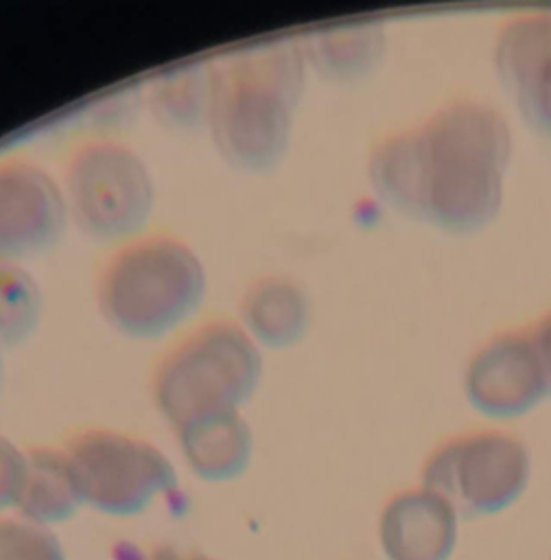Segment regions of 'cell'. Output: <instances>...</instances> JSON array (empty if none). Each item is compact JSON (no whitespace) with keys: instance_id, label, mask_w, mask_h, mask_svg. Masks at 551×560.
I'll list each match as a JSON object with an SVG mask.
<instances>
[{"instance_id":"6da1fadb","label":"cell","mask_w":551,"mask_h":560,"mask_svg":"<svg viewBox=\"0 0 551 560\" xmlns=\"http://www.w3.org/2000/svg\"><path fill=\"white\" fill-rule=\"evenodd\" d=\"M509 158L512 131L503 114L466 96L383 136L367 155V179L398 214L466 234L499 214Z\"/></svg>"},{"instance_id":"7a4b0ae2","label":"cell","mask_w":551,"mask_h":560,"mask_svg":"<svg viewBox=\"0 0 551 560\" xmlns=\"http://www.w3.org/2000/svg\"><path fill=\"white\" fill-rule=\"evenodd\" d=\"M306 61L295 44L243 52L212 68L208 127L219 155L249 173L276 168L291 144Z\"/></svg>"},{"instance_id":"3957f363","label":"cell","mask_w":551,"mask_h":560,"mask_svg":"<svg viewBox=\"0 0 551 560\" xmlns=\"http://www.w3.org/2000/svg\"><path fill=\"white\" fill-rule=\"evenodd\" d=\"M206 269L195 249L173 234L125 241L101 267L96 304L125 337L157 339L188 319L206 295Z\"/></svg>"},{"instance_id":"277c9868","label":"cell","mask_w":551,"mask_h":560,"mask_svg":"<svg viewBox=\"0 0 551 560\" xmlns=\"http://www.w3.org/2000/svg\"><path fill=\"white\" fill-rule=\"evenodd\" d=\"M262 378V354L232 319H212L181 337L157 363L151 392L173 429L212 411H241Z\"/></svg>"},{"instance_id":"5b68a950","label":"cell","mask_w":551,"mask_h":560,"mask_svg":"<svg viewBox=\"0 0 551 560\" xmlns=\"http://www.w3.org/2000/svg\"><path fill=\"white\" fill-rule=\"evenodd\" d=\"M68 219L96 241H131L151 219L155 186L144 160L112 138L81 142L66 160Z\"/></svg>"},{"instance_id":"8992f818","label":"cell","mask_w":551,"mask_h":560,"mask_svg":"<svg viewBox=\"0 0 551 560\" xmlns=\"http://www.w3.org/2000/svg\"><path fill=\"white\" fill-rule=\"evenodd\" d=\"M531 459L525 442L481 429L437 444L422 464L424 488L444 497L457 516H485L512 505L527 488Z\"/></svg>"},{"instance_id":"52a82bcc","label":"cell","mask_w":551,"mask_h":560,"mask_svg":"<svg viewBox=\"0 0 551 560\" xmlns=\"http://www.w3.org/2000/svg\"><path fill=\"white\" fill-rule=\"evenodd\" d=\"M63 451L83 503L107 516L142 514L157 497L177 486V472L164 451L118 429H81L63 444Z\"/></svg>"},{"instance_id":"ba28073f","label":"cell","mask_w":551,"mask_h":560,"mask_svg":"<svg viewBox=\"0 0 551 560\" xmlns=\"http://www.w3.org/2000/svg\"><path fill=\"white\" fill-rule=\"evenodd\" d=\"M464 392L477 411L494 418L520 416L538 405L549 383L531 330H503L479 346L466 365Z\"/></svg>"},{"instance_id":"9c48e42d","label":"cell","mask_w":551,"mask_h":560,"mask_svg":"<svg viewBox=\"0 0 551 560\" xmlns=\"http://www.w3.org/2000/svg\"><path fill=\"white\" fill-rule=\"evenodd\" d=\"M68 225L61 186L26 160L0 162V260L42 254Z\"/></svg>"},{"instance_id":"30bf717a","label":"cell","mask_w":551,"mask_h":560,"mask_svg":"<svg viewBox=\"0 0 551 560\" xmlns=\"http://www.w3.org/2000/svg\"><path fill=\"white\" fill-rule=\"evenodd\" d=\"M494 72L523 120L551 138V13H520L494 37Z\"/></svg>"},{"instance_id":"8fae6325","label":"cell","mask_w":551,"mask_h":560,"mask_svg":"<svg viewBox=\"0 0 551 560\" xmlns=\"http://www.w3.org/2000/svg\"><path fill=\"white\" fill-rule=\"evenodd\" d=\"M378 540L387 560H448L457 540V512L424 486L400 490L380 510Z\"/></svg>"},{"instance_id":"7c38bea8","label":"cell","mask_w":551,"mask_h":560,"mask_svg":"<svg viewBox=\"0 0 551 560\" xmlns=\"http://www.w3.org/2000/svg\"><path fill=\"white\" fill-rule=\"evenodd\" d=\"M181 457L192 475L210 483L238 479L254 453V435L241 411H212L175 429Z\"/></svg>"},{"instance_id":"4fadbf2b","label":"cell","mask_w":551,"mask_h":560,"mask_svg":"<svg viewBox=\"0 0 551 560\" xmlns=\"http://www.w3.org/2000/svg\"><path fill=\"white\" fill-rule=\"evenodd\" d=\"M238 324L258 348H293L310 326L308 293L286 276L258 278L241 295Z\"/></svg>"},{"instance_id":"5bb4252c","label":"cell","mask_w":551,"mask_h":560,"mask_svg":"<svg viewBox=\"0 0 551 560\" xmlns=\"http://www.w3.org/2000/svg\"><path fill=\"white\" fill-rule=\"evenodd\" d=\"M81 505H85L83 494L63 446L28 448L24 481L15 503L17 516L50 527L72 518Z\"/></svg>"},{"instance_id":"9a60e30c","label":"cell","mask_w":551,"mask_h":560,"mask_svg":"<svg viewBox=\"0 0 551 560\" xmlns=\"http://www.w3.org/2000/svg\"><path fill=\"white\" fill-rule=\"evenodd\" d=\"M310 66L328 81H354L374 70L385 52V31L378 22H354L310 35L302 46Z\"/></svg>"},{"instance_id":"2e32d148","label":"cell","mask_w":551,"mask_h":560,"mask_svg":"<svg viewBox=\"0 0 551 560\" xmlns=\"http://www.w3.org/2000/svg\"><path fill=\"white\" fill-rule=\"evenodd\" d=\"M44 298L37 280L20 262L0 260V348L26 341L39 326Z\"/></svg>"},{"instance_id":"e0dca14e","label":"cell","mask_w":551,"mask_h":560,"mask_svg":"<svg viewBox=\"0 0 551 560\" xmlns=\"http://www.w3.org/2000/svg\"><path fill=\"white\" fill-rule=\"evenodd\" d=\"M212 96V70L188 68L164 77L151 94L155 116L173 129L208 125Z\"/></svg>"},{"instance_id":"ac0fdd59","label":"cell","mask_w":551,"mask_h":560,"mask_svg":"<svg viewBox=\"0 0 551 560\" xmlns=\"http://www.w3.org/2000/svg\"><path fill=\"white\" fill-rule=\"evenodd\" d=\"M0 560H68L50 527L0 514Z\"/></svg>"},{"instance_id":"d6986e66","label":"cell","mask_w":551,"mask_h":560,"mask_svg":"<svg viewBox=\"0 0 551 560\" xmlns=\"http://www.w3.org/2000/svg\"><path fill=\"white\" fill-rule=\"evenodd\" d=\"M26 470V451L0 433V514L15 510Z\"/></svg>"},{"instance_id":"ffe728a7","label":"cell","mask_w":551,"mask_h":560,"mask_svg":"<svg viewBox=\"0 0 551 560\" xmlns=\"http://www.w3.org/2000/svg\"><path fill=\"white\" fill-rule=\"evenodd\" d=\"M529 330H531L534 343L538 348L540 361L544 365V374H547V383H549V394H551V311L544 313Z\"/></svg>"},{"instance_id":"44dd1931","label":"cell","mask_w":551,"mask_h":560,"mask_svg":"<svg viewBox=\"0 0 551 560\" xmlns=\"http://www.w3.org/2000/svg\"><path fill=\"white\" fill-rule=\"evenodd\" d=\"M146 560H219V558L206 556L201 551H184V549H177L171 545H162V547L151 549Z\"/></svg>"},{"instance_id":"7402d4cb","label":"cell","mask_w":551,"mask_h":560,"mask_svg":"<svg viewBox=\"0 0 551 560\" xmlns=\"http://www.w3.org/2000/svg\"><path fill=\"white\" fill-rule=\"evenodd\" d=\"M4 348H0V394H2V387H4V354H2Z\"/></svg>"}]
</instances>
